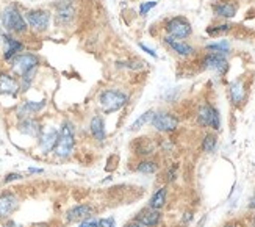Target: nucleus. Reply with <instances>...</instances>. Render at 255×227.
<instances>
[{
  "label": "nucleus",
  "instance_id": "nucleus-1",
  "mask_svg": "<svg viewBox=\"0 0 255 227\" xmlns=\"http://www.w3.org/2000/svg\"><path fill=\"white\" fill-rule=\"evenodd\" d=\"M0 27L3 28L5 33L14 36H24L30 31L28 24L25 20L24 11L20 9L17 3H8L0 9Z\"/></svg>",
  "mask_w": 255,
  "mask_h": 227
},
{
  "label": "nucleus",
  "instance_id": "nucleus-2",
  "mask_svg": "<svg viewBox=\"0 0 255 227\" xmlns=\"http://www.w3.org/2000/svg\"><path fill=\"white\" fill-rule=\"evenodd\" d=\"M60 136H58V143L53 149V157L57 160H68L74 155L75 146H77V132L74 122L66 119L61 122L60 126Z\"/></svg>",
  "mask_w": 255,
  "mask_h": 227
},
{
  "label": "nucleus",
  "instance_id": "nucleus-3",
  "mask_svg": "<svg viewBox=\"0 0 255 227\" xmlns=\"http://www.w3.org/2000/svg\"><path fill=\"white\" fill-rule=\"evenodd\" d=\"M97 100L99 107H101L105 115H112V113L121 111L128 104V94L118 88H107L99 94Z\"/></svg>",
  "mask_w": 255,
  "mask_h": 227
},
{
  "label": "nucleus",
  "instance_id": "nucleus-4",
  "mask_svg": "<svg viewBox=\"0 0 255 227\" xmlns=\"http://www.w3.org/2000/svg\"><path fill=\"white\" fill-rule=\"evenodd\" d=\"M9 72H13L17 78L31 71H38L41 66V58L33 52H22L16 55L9 63Z\"/></svg>",
  "mask_w": 255,
  "mask_h": 227
},
{
  "label": "nucleus",
  "instance_id": "nucleus-5",
  "mask_svg": "<svg viewBox=\"0 0 255 227\" xmlns=\"http://www.w3.org/2000/svg\"><path fill=\"white\" fill-rule=\"evenodd\" d=\"M25 20L28 24V28L35 33H46L50 28L52 22V13L46 8H31L24 11Z\"/></svg>",
  "mask_w": 255,
  "mask_h": 227
},
{
  "label": "nucleus",
  "instance_id": "nucleus-6",
  "mask_svg": "<svg viewBox=\"0 0 255 227\" xmlns=\"http://www.w3.org/2000/svg\"><path fill=\"white\" fill-rule=\"evenodd\" d=\"M22 196L16 190L0 191V223L11 220V217L20 209Z\"/></svg>",
  "mask_w": 255,
  "mask_h": 227
},
{
  "label": "nucleus",
  "instance_id": "nucleus-7",
  "mask_svg": "<svg viewBox=\"0 0 255 227\" xmlns=\"http://www.w3.org/2000/svg\"><path fill=\"white\" fill-rule=\"evenodd\" d=\"M53 17L57 25L66 28L71 27L77 17V5L74 0H60L53 5Z\"/></svg>",
  "mask_w": 255,
  "mask_h": 227
},
{
  "label": "nucleus",
  "instance_id": "nucleus-8",
  "mask_svg": "<svg viewBox=\"0 0 255 227\" xmlns=\"http://www.w3.org/2000/svg\"><path fill=\"white\" fill-rule=\"evenodd\" d=\"M164 31L168 36H172L177 39H186L193 35V27L186 17L174 16L164 22Z\"/></svg>",
  "mask_w": 255,
  "mask_h": 227
},
{
  "label": "nucleus",
  "instance_id": "nucleus-9",
  "mask_svg": "<svg viewBox=\"0 0 255 227\" xmlns=\"http://www.w3.org/2000/svg\"><path fill=\"white\" fill-rule=\"evenodd\" d=\"M196 121L199 126L204 129H212L215 132L221 129V115H219V110L215 105L202 104L197 108Z\"/></svg>",
  "mask_w": 255,
  "mask_h": 227
},
{
  "label": "nucleus",
  "instance_id": "nucleus-10",
  "mask_svg": "<svg viewBox=\"0 0 255 227\" xmlns=\"http://www.w3.org/2000/svg\"><path fill=\"white\" fill-rule=\"evenodd\" d=\"M149 124L158 133H172L179 127V118L169 111H153Z\"/></svg>",
  "mask_w": 255,
  "mask_h": 227
},
{
  "label": "nucleus",
  "instance_id": "nucleus-11",
  "mask_svg": "<svg viewBox=\"0 0 255 227\" xmlns=\"http://www.w3.org/2000/svg\"><path fill=\"white\" fill-rule=\"evenodd\" d=\"M97 213V209L90 202H82L75 204L71 209L66 210L64 213V223L66 224H74V223H82L88 218H94Z\"/></svg>",
  "mask_w": 255,
  "mask_h": 227
},
{
  "label": "nucleus",
  "instance_id": "nucleus-12",
  "mask_svg": "<svg viewBox=\"0 0 255 227\" xmlns=\"http://www.w3.org/2000/svg\"><path fill=\"white\" fill-rule=\"evenodd\" d=\"M201 67H202V69H205V71H212L215 74L224 75L227 72V69H229L227 56L207 52L202 56V60H201Z\"/></svg>",
  "mask_w": 255,
  "mask_h": 227
},
{
  "label": "nucleus",
  "instance_id": "nucleus-13",
  "mask_svg": "<svg viewBox=\"0 0 255 227\" xmlns=\"http://www.w3.org/2000/svg\"><path fill=\"white\" fill-rule=\"evenodd\" d=\"M2 45H3L2 58L6 63H9L16 55H19L25 50V44L20 41V38H17L14 35H9V33H5V31H3V36H2Z\"/></svg>",
  "mask_w": 255,
  "mask_h": 227
},
{
  "label": "nucleus",
  "instance_id": "nucleus-14",
  "mask_svg": "<svg viewBox=\"0 0 255 227\" xmlns=\"http://www.w3.org/2000/svg\"><path fill=\"white\" fill-rule=\"evenodd\" d=\"M20 85L19 78L9 71H0V96L5 97H19Z\"/></svg>",
  "mask_w": 255,
  "mask_h": 227
},
{
  "label": "nucleus",
  "instance_id": "nucleus-15",
  "mask_svg": "<svg viewBox=\"0 0 255 227\" xmlns=\"http://www.w3.org/2000/svg\"><path fill=\"white\" fill-rule=\"evenodd\" d=\"M60 130L57 127H42L41 135L38 136V149L42 155H49L53 152L58 143Z\"/></svg>",
  "mask_w": 255,
  "mask_h": 227
},
{
  "label": "nucleus",
  "instance_id": "nucleus-16",
  "mask_svg": "<svg viewBox=\"0 0 255 227\" xmlns=\"http://www.w3.org/2000/svg\"><path fill=\"white\" fill-rule=\"evenodd\" d=\"M163 44L168 49H171L177 56H182V58H190V56L196 55V47L185 39H177L166 35L163 36Z\"/></svg>",
  "mask_w": 255,
  "mask_h": 227
},
{
  "label": "nucleus",
  "instance_id": "nucleus-17",
  "mask_svg": "<svg viewBox=\"0 0 255 227\" xmlns=\"http://www.w3.org/2000/svg\"><path fill=\"white\" fill-rule=\"evenodd\" d=\"M42 122L36 118V116H28V118H22L17 121L16 124V129L19 133L30 136V138H35L38 140V136L42 132Z\"/></svg>",
  "mask_w": 255,
  "mask_h": 227
},
{
  "label": "nucleus",
  "instance_id": "nucleus-18",
  "mask_svg": "<svg viewBox=\"0 0 255 227\" xmlns=\"http://www.w3.org/2000/svg\"><path fill=\"white\" fill-rule=\"evenodd\" d=\"M133 147V154L139 158H150V155H153L158 149V144L155 143L152 138H147V136H141V138L135 140L131 144Z\"/></svg>",
  "mask_w": 255,
  "mask_h": 227
},
{
  "label": "nucleus",
  "instance_id": "nucleus-19",
  "mask_svg": "<svg viewBox=\"0 0 255 227\" xmlns=\"http://www.w3.org/2000/svg\"><path fill=\"white\" fill-rule=\"evenodd\" d=\"M213 14L219 19H234L238 11V3L235 0H218L212 5Z\"/></svg>",
  "mask_w": 255,
  "mask_h": 227
},
{
  "label": "nucleus",
  "instance_id": "nucleus-20",
  "mask_svg": "<svg viewBox=\"0 0 255 227\" xmlns=\"http://www.w3.org/2000/svg\"><path fill=\"white\" fill-rule=\"evenodd\" d=\"M135 220L138 223H141L144 227H158L163 221V213H161V210H153L149 207H144L135 215Z\"/></svg>",
  "mask_w": 255,
  "mask_h": 227
},
{
  "label": "nucleus",
  "instance_id": "nucleus-21",
  "mask_svg": "<svg viewBox=\"0 0 255 227\" xmlns=\"http://www.w3.org/2000/svg\"><path fill=\"white\" fill-rule=\"evenodd\" d=\"M47 102L46 100H24L16 110V116L17 119L22 118H28V116H36L38 113H41L46 108Z\"/></svg>",
  "mask_w": 255,
  "mask_h": 227
},
{
  "label": "nucleus",
  "instance_id": "nucleus-22",
  "mask_svg": "<svg viewBox=\"0 0 255 227\" xmlns=\"http://www.w3.org/2000/svg\"><path fill=\"white\" fill-rule=\"evenodd\" d=\"M229 97L235 107H240L246 102L248 89H246V83L243 78H237V80H234L229 85Z\"/></svg>",
  "mask_w": 255,
  "mask_h": 227
},
{
  "label": "nucleus",
  "instance_id": "nucleus-23",
  "mask_svg": "<svg viewBox=\"0 0 255 227\" xmlns=\"http://www.w3.org/2000/svg\"><path fill=\"white\" fill-rule=\"evenodd\" d=\"M90 133L97 144H104L107 141V127H105V119L102 115H94L91 118Z\"/></svg>",
  "mask_w": 255,
  "mask_h": 227
},
{
  "label": "nucleus",
  "instance_id": "nucleus-24",
  "mask_svg": "<svg viewBox=\"0 0 255 227\" xmlns=\"http://www.w3.org/2000/svg\"><path fill=\"white\" fill-rule=\"evenodd\" d=\"M166 204H168V187H160L153 191V195L147 202V207L153 210H163Z\"/></svg>",
  "mask_w": 255,
  "mask_h": 227
},
{
  "label": "nucleus",
  "instance_id": "nucleus-25",
  "mask_svg": "<svg viewBox=\"0 0 255 227\" xmlns=\"http://www.w3.org/2000/svg\"><path fill=\"white\" fill-rule=\"evenodd\" d=\"M158 163L152 158H139L131 169L138 174H155L158 171Z\"/></svg>",
  "mask_w": 255,
  "mask_h": 227
},
{
  "label": "nucleus",
  "instance_id": "nucleus-26",
  "mask_svg": "<svg viewBox=\"0 0 255 227\" xmlns=\"http://www.w3.org/2000/svg\"><path fill=\"white\" fill-rule=\"evenodd\" d=\"M205 50L210 53H218V55H224L227 56L230 53V42L223 39V41H218V42H212V44H207L205 45Z\"/></svg>",
  "mask_w": 255,
  "mask_h": 227
},
{
  "label": "nucleus",
  "instance_id": "nucleus-27",
  "mask_svg": "<svg viewBox=\"0 0 255 227\" xmlns=\"http://www.w3.org/2000/svg\"><path fill=\"white\" fill-rule=\"evenodd\" d=\"M216 146H218V136H216V133L210 132L204 136V140L201 143V149L205 154H212V152H215Z\"/></svg>",
  "mask_w": 255,
  "mask_h": 227
},
{
  "label": "nucleus",
  "instance_id": "nucleus-28",
  "mask_svg": "<svg viewBox=\"0 0 255 227\" xmlns=\"http://www.w3.org/2000/svg\"><path fill=\"white\" fill-rule=\"evenodd\" d=\"M230 30H232V25L229 24V22H221V24H215V25L207 27V35L216 38V36L227 35Z\"/></svg>",
  "mask_w": 255,
  "mask_h": 227
},
{
  "label": "nucleus",
  "instance_id": "nucleus-29",
  "mask_svg": "<svg viewBox=\"0 0 255 227\" xmlns=\"http://www.w3.org/2000/svg\"><path fill=\"white\" fill-rule=\"evenodd\" d=\"M152 115H153V110L144 111L142 115H141L136 121H133V124L130 126V132H138V130H141L144 126H146V124H149V122H150Z\"/></svg>",
  "mask_w": 255,
  "mask_h": 227
},
{
  "label": "nucleus",
  "instance_id": "nucleus-30",
  "mask_svg": "<svg viewBox=\"0 0 255 227\" xmlns=\"http://www.w3.org/2000/svg\"><path fill=\"white\" fill-rule=\"evenodd\" d=\"M118 64V67H121V69H128V71H139V69H142L144 64L141 60H127V61H118L116 63Z\"/></svg>",
  "mask_w": 255,
  "mask_h": 227
},
{
  "label": "nucleus",
  "instance_id": "nucleus-31",
  "mask_svg": "<svg viewBox=\"0 0 255 227\" xmlns=\"http://www.w3.org/2000/svg\"><path fill=\"white\" fill-rule=\"evenodd\" d=\"M22 179H24V174H22V173L11 171V173H6L3 176V184L8 185V184H13V182H20Z\"/></svg>",
  "mask_w": 255,
  "mask_h": 227
},
{
  "label": "nucleus",
  "instance_id": "nucleus-32",
  "mask_svg": "<svg viewBox=\"0 0 255 227\" xmlns=\"http://www.w3.org/2000/svg\"><path fill=\"white\" fill-rule=\"evenodd\" d=\"M157 5H158L157 0H150V2H142V3L139 5V16H146V14H149V11L153 9Z\"/></svg>",
  "mask_w": 255,
  "mask_h": 227
},
{
  "label": "nucleus",
  "instance_id": "nucleus-33",
  "mask_svg": "<svg viewBox=\"0 0 255 227\" xmlns=\"http://www.w3.org/2000/svg\"><path fill=\"white\" fill-rule=\"evenodd\" d=\"M177 171H179V165H177V163H174L172 166L168 168V171H166V182H168V184H172V182H175Z\"/></svg>",
  "mask_w": 255,
  "mask_h": 227
},
{
  "label": "nucleus",
  "instance_id": "nucleus-34",
  "mask_svg": "<svg viewBox=\"0 0 255 227\" xmlns=\"http://www.w3.org/2000/svg\"><path fill=\"white\" fill-rule=\"evenodd\" d=\"M99 227H118V224L113 217H108V218L99 220Z\"/></svg>",
  "mask_w": 255,
  "mask_h": 227
},
{
  "label": "nucleus",
  "instance_id": "nucleus-35",
  "mask_svg": "<svg viewBox=\"0 0 255 227\" xmlns=\"http://www.w3.org/2000/svg\"><path fill=\"white\" fill-rule=\"evenodd\" d=\"M77 227H99V220L94 217V218H88L82 223H79Z\"/></svg>",
  "mask_w": 255,
  "mask_h": 227
},
{
  "label": "nucleus",
  "instance_id": "nucleus-36",
  "mask_svg": "<svg viewBox=\"0 0 255 227\" xmlns=\"http://www.w3.org/2000/svg\"><path fill=\"white\" fill-rule=\"evenodd\" d=\"M138 45H139V49H141V50H144V52H146L147 55H150V56H152V58H158V55H157V52H155L153 49H150V47H147V45H146V44H142V42H138Z\"/></svg>",
  "mask_w": 255,
  "mask_h": 227
},
{
  "label": "nucleus",
  "instance_id": "nucleus-37",
  "mask_svg": "<svg viewBox=\"0 0 255 227\" xmlns=\"http://www.w3.org/2000/svg\"><path fill=\"white\" fill-rule=\"evenodd\" d=\"M193 220V212H185L183 213V217H182V224L186 226V224H190Z\"/></svg>",
  "mask_w": 255,
  "mask_h": 227
},
{
  "label": "nucleus",
  "instance_id": "nucleus-38",
  "mask_svg": "<svg viewBox=\"0 0 255 227\" xmlns=\"http://www.w3.org/2000/svg\"><path fill=\"white\" fill-rule=\"evenodd\" d=\"M44 169L42 168H28L27 169V174L28 176H38V174H42Z\"/></svg>",
  "mask_w": 255,
  "mask_h": 227
},
{
  "label": "nucleus",
  "instance_id": "nucleus-39",
  "mask_svg": "<svg viewBox=\"0 0 255 227\" xmlns=\"http://www.w3.org/2000/svg\"><path fill=\"white\" fill-rule=\"evenodd\" d=\"M0 227H24V226L16 223V221H13V220H8V221H3Z\"/></svg>",
  "mask_w": 255,
  "mask_h": 227
},
{
  "label": "nucleus",
  "instance_id": "nucleus-40",
  "mask_svg": "<svg viewBox=\"0 0 255 227\" xmlns=\"http://www.w3.org/2000/svg\"><path fill=\"white\" fill-rule=\"evenodd\" d=\"M123 227H144V226H142L141 223H138V221H136L135 218H133V220L127 221V223H126V224H124Z\"/></svg>",
  "mask_w": 255,
  "mask_h": 227
},
{
  "label": "nucleus",
  "instance_id": "nucleus-41",
  "mask_svg": "<svg viewBox=\"0 0 255 227\" xmlns=\"http://www.w3.org/2000/svg\"><path fill=\"white\" fill-rule=\"evenodd\" d=\"M248 209H249V210H255V193H254V195H252V198L249 199Z\"/></svg>",
  "mask_w": 255,
  "mask_h": 227
},
{
  "label": "nucleus",
  "instance_id": "nucleus-42",
  "mask_svg": "<svg viewBox=\"0 0 255 227\" xmlns=\"http://www.w3.org/2000/svg\"><path fill=\"white\" fill-rule=\"evenodd\" d=\"M30 227H52V224L50 223H36V224H33Z\"/></svg>",
  "mask_w": 255,
  "mask_h": 227
},
{
  "label": "nucleus",
  "instance_id": "nucleus-43",
  "mask_svg": "<svg viewBox=\"0 0 255 227\" xmlns=\"http://www.w3.org/2000/svg\"><path fill=\"white\" fill-rule=\"evenodd\" d=\"M223 227H240V223H237V221H229Z\"/></svg>",
  "mask_w": 255,
  "mask_h": 227
},
{
  "label": "nucleus",
  "instance_id": "nucleus-44",
  "mask_svg": "<svg viewBox=\"0 0 255 227\" xmlns=\"http://www.w3.org/2000/svg\"><path fill=\"white\" fill-rule=\"evenodd\" d=\"M2 36H3V30L0 27V45H2Z\"/></svg>",
  "mask_w": 255,
  "mask_h": 227
},
{
  "label": "nucleus",
  "instance_id": "nucleus-45",
  "mask_svg": "<svg viewBox=\"0 0 255 227\" xmlns=\"http://www.w3.org/2000/svg\"><path fill=\"white\" fill-rule=\"evenodd\" d=\"M251 227H255V215H254L252 220H251Z\"/></svg>",
  "mask_w": 255,
  "mask_h": 227
}]
</instances>
